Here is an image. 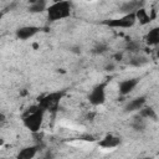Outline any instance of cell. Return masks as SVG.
Segmentation results:
<instances>
[{
    "mask_svg": "<svg viewBox=\"0 0 159 159\" xmlns=\"http://www.w3.org/2000/svg\"><path fill=\"white\" fill-rule=\"evenodd\" d=\"M2 143H4V140H2V139H0V145H1Z\"/></svg>",
    "mask_w": 159,
    "mask_h": 159,
    "instance_id": "d4e9b609",
    "label": "cell"
},
{
    "mask_svg": "<svg viewBox=\"0 0 159 159\" xmlns=\"http://www.w3.org/2000/svg\"><path fill=\"white\" fill-rule=\"evenodd\" d=\"M138 116H140L144 119H152V120H157V118H158L155 111L152 107H143L142 109H139Z\"/></svg>",
    "mask_w": 159,
    "mask_h": 159,
    "instance_id": "9a60e30c",
    "label": "cell"
},
{
    "mask_svg": "<svg viewBox=\"0 0 159 159\" xmlns=\"http://www.w3.org/2000/svg\"><path fill=\"white\" fill-rule=\"evenodd\" d=\"M106 87L107 83L102 82L92 88V91L88 94V101L92 106H101L106 102Z\"/></svg>",
    "mask_w": 159,
    "mask_h": 159,
    "instance_id": "5b68a950",
    "label": "cell"
},
{
    "mask_svg": "<svg viewBox=\"0 0 159 159\" xmlns=\"http://www.w3.org/2000/svg\"><path fill=\"white\" fill-rule=\"evenodd\" d=\"M125 50L129 51V52H139L140 50V43L139 41H135V40H127L125 42Z\"/></svg>",
    "mask_w": 159,
    "mask_h": 159,
    "instance_id": "ac0fdd59",
    "label": "cell"
},
{
    "mask_svg": "<svg viewBox=\"0 0 159 159\" xmlns=\"http://www.w3.org/2000/svg\"><path fill=\"white\" fill-rule=\"evenodd\" d=\"M148 62H149L148 57H145V56H140V55L133 56V57L129 58V61H128V63H129L130 66H133V67H142V66L147 65Z\"/></svg>",
    "mask_w": 159,
    "mask_h": 159,
    "instance_id": "2e32d148",
    "label": "cell"
},
{
    "mask_svg": "<svg viewBox=\"0 0 159 159\" xmlns=\"http://www.w3.org/2000/svg\"><path fill=\"white\" fill-rule=\"evenodd\" d=\"M134 15H135V20L139 21L140 25H147L157 16V12H155V10H152V15H150V14L147 12V10L144 7H142V9L137 10L134 12Z\"/></svg>",
    "mask_w": 159,
    "mask_h": 159,
    "instance_id": "30bf717a",
    "label": "cell"
},
{
    "mask_svg": "<svg viewBox=\"0 0 159 159\" xmlns=\"http://www.w3.org/2000/svg\"><path fill=\"white\" fill-rule=\"evenodd\" d=\"M140 82V78L139 77H134V78H128V80H124L122 81L119 84H118V91L122 96H127L129 94L134 88L135 86Z\"/></svg>",
    "mask_w": 159,
    "mask_h": 159,
    "instance_id": "ba28073f",
    "label": "cell"
},
{
    "mask_svg": "<svg viewBox=\"0 0 159 159\" xmlns=\"http://www.w3.org/2000/svg\"><path fill=\"white\" fill-rule=\"evenodd\" d=\"M132 127L137 132H143L147 127V119L142 118L140 116H137V117H134V119L132 122Z\"/></svg>",
    "mask_w": 159,
    "mask_h": 159,
    "instance_id": "e0dca14e",
    "label": "cell"
},
{
    "mask_svg": "<svg viewBox=\"0 0 159 159\" xmlns=\"http://www.w3.org/2000/svg\"><path fill=\"white\" fill-rule=\"evenodd\" d=\"M40 27L39 26H32V25H27V26H21L16 30V37L19 40H29L31 37H34L36 34L40 32Z\"/></svg>",
    "mask_w": 159,
    "mask_h": 159,
    "instance_id": "52a82bcc",
    "label": "cell"
},
{
    "mask_svg": "<svg viewBox=\"0 0 159 159\" xmlns=\"http://www.w3.org/2000/svg\"><path fill=\"white\" fill-rule=\"evenodd\" d=\"M66 94L65 91H57V92H51L45 96L39 97L37 99V106L43 111V112H50V113H56L60 107V102Z\"/></svg>",
    "mask_w": 159,
    "mask_h": 159,
    "instance_id": "7a4b0ae2",
    "label": "cell"
},
{
    "mask_svg": "<svg viewBox=\"0 0 159 159\" xmlns=\"http://www.w3.org/2000/svg\"><path fill=\"white\" fill-rule=\"evenodd\" d=\"M145 102H147V97H145V96L137 97V98H134V99L129 101V102L125 104L124 111H125V112H128V113H130V112H135V111H139V109H142V108L144 107Z\"/></svg>",
    "mask_w": 159,
    "mask_h": 159,
    "instance_id": "8fae6325",
    "label": "cell"
},
{
    "mask_svg": "<svg viewBox=\"0 0 159 159\" xmlns=\"http://www.w3.org/2000/svg\"><path fill=\"white\" fill-rule=\"evenodd\" d=\"M140 159H153L152 157H144V158H140Z\"/></svg>",
    "mask_w": 159,
    "mask_h": 159,
    "instance_id": "603a6c76",
    "label": "cell"
},
{
    "mask_svg": "<svg viewBox=\"0 0 159 159\" xmlns=\"http://www.w3.org/2000/svg\"><path fill=\"white\" fill-rule=\"evenodd\" d=\"M43 116H45V112L37 106V104H34L31 107H29L24 114H22V123L32 133H37L42 125V122H43Z\"/></svg>",
    "mask_w": 159,
    "mask_h": 159,
    "instance_id": "6da1fadb",
    "label": "cell"
},
{
    "mask_svg": "<svg viewBox=\"0 0 159 159\" xmlns=\"http://www.w3.org/2000/svg\"><path fill=\"white\" fill-rule=\"evenodd\" d=\"M114 67H116V63H114L113 61H111V62L106 63V66H104V71L111 72V71H113V70H114Z\"/></svg>",
    "mask_w": 159,
    "mask_h": 159,
    "instance_id": "ffe728a7",
    "label": "cell"
},
{
    "mask_svg": "<svg viewBox=\"0 0 159 159\" xmlns=\"http://www.w3.org/2000/svg\"><path fill=\"white\" fill-rule=\"evenodd\" d=\"M47 9V2L45 0H36L32 1L31 5L29 6V11L30 12H42Z\"/></svg>",
    "mask_w": 159,
    "mask_h": 159,
    "instance_id": "5bb4252c",
    "label": "cell"
},
{
    "mask_svg": "<svg viewBox=\"0 0 159 159\" xmlns=\"http://www.w3.org/2000/svg\"><path fill=\"white\" fill-rule=\"evenodd\" d=\"M135 21L137 20H135L134 14H127L120 17L104 20V21H102V24L106 26H109V27H114V29H129L135 24Z\"/></svg>",
    "mask_w": 159,
    "mask_h": 159,
    "instance_id": "277c9868",
    "label": "cell"
},
{
    "mask_svg": "<svg viewBox=\"0 0 159 159\" xmlns=\"http://www.w3.org/2000/svg\"><path fill=\"white\" fill-rule=\"evenodd\" d=\"M114 58H116L117 61H119V60L122 58V55H120V53H116V55H114Z\"/></svg>",
    "mask_w": 159,
    "mask_h": 159,
    "instance_id": "7402d4cb",
    "label": "cell"
},
{
    "mask_svg": "<svg viewBox=\"0 0 159 159\" xmlns=\"http://www.w3.org/2000/svg\"><path fill=\"white\" fill-rule=\"evenodd\" d=\"M107 51H108V46H107V43H103V42L97 43V45L93 47V50H92V52L96 53V55H102V53H104V52H107Z\"/></svg>",
    "mask_w": 159,
    "mask_h": 159,
    "instance_id": "d6986e66",
    "label": "cell"
},
{
    "mask_svg": "<svg viewBox=\"0 0 159 159\" xmlns=\"http://www.w3.org/2000/svg\"><path fill=\"white\" fill-rule=\"evenodd\" d=\"M143 6H144V1L130 0V1H125V2L120 4V6H119V11L123 12L124 15H127V14H134L137 10L142 9Z\"/></svg>",
    "mask_w": 159,
    "mask_h": 159,
    "instance_id": "9c48e42d",
    "label": "cell"
},
{
    "mask_svg": "<svg viewBox=\"0 0 159 159\" xmlns=\"http://www.w3.org/2000/svg\"><path fill=\"white\" fill-rule=\"evenodd\" d=\"M71 2L70 1H56L47 6V20L50 22L58 21L71 15Z\"/></svg>",
    "mask_w": 159,
    "mask_h": 159,
    "instance_id": "3957f363",
    "label": "cell"
},
{
    "mask_svg": "<svg viewBox=\"0 0 159 159\" xmlns=\"http://www.w3.org/2000/svg\"><path fill=\"white\" fill-rule=\"evenodd\" d=\"M39 150H40V145H39V144L25 147V148H22V149L17 153L16 159H34Z\"/></svg>",
    "mask_w": 159,
    "mask_h": 159,
    "instance_id": "7c38bea8",
    "label": "cell"
},
{
    "mask_svg": "<svg viewBox=\"0 0 159 159\" xmlns=\"http://www.w3.org/2000/svg\"><path fill=\"white\" fill-rule=\"evenodd\" d=\"M2 16H4V12H2V11H1V12H0V20H1V19H2Z\"/></svg>",
    "mask_w": 159,
    "mask_h": 159,
    "instance_id": "cb8c5ba5",
    "label": "cell"
},
{
    "mask_svg": "<svg viewBox=\"0 0 159 159\" xmlns=\"http://www.w3.org/2000/svg\"><path fill=\"white\" fill-rule=\"evenodd\" d=\"M145 42L149 46H155L159 43V29L158 27H153L152 30H149V32L145 36Z\"/></svg>",
    "mask_w": 159,
    "mask_h": 159,
    "instance_id": "4fadbf2b",
    "label": "cell"
},
{
    "mask_svg": "<svg viewBox=\"0 0 159 159\" xmlns=\"http://www.w3.org/2000/svg\"><path fill=\"white\" fill-rule=\"evenodd\" d=\"M122 143V138L118 137V135H114V134H106L99 142H98V145L103 149H113V148H117L118 145H120Z\"/></svg>",
    "mask_w": 159,
    "mask_h": 159,
    "instance_id": "8992f818",
    "label": "cell"
},
{
    "mask_svg": "<svg viewBox=\"0 0 159 159\" xmlns=\"http://www.w3.org/2000/svg\"><path fill=\"white\" fill-rule=\"evenodd\" d=\"M6 123V116L4 113H0V127Z\"/></svg>",
    "mask_w": 159,
    "mask_h": 159,
    "instance_id": "44dd1931",
    "label": "cell"
}]
</instances>
